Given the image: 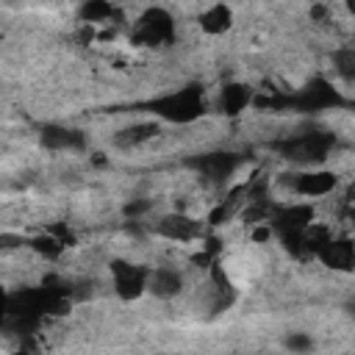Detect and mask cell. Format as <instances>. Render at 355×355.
<instances>
[{"label": "cell", "instance_id": "cell-1", "mask_svg": "<svg viewBox=\"0 0 355 355\" xmlns=\"http://www.w3.org/2000/svg\"><path fill=\"white\" fill-rule=\"evenodd\" d=\"M255 105L258 108H277V111H297V114H319V111L341 108L344 97L327 78L316 75L302 89H297L291 94H275L266 100H255Z\"/></svg>", "mask_w": 355, "mask_h": 355}, {"label": "cell", "instance_id": "cell-2", "mask_svg": "<svg viewBox=\"0 0 355 355\" xmlns=\"http://www.w3.org/2000/svg\"><path fill=\"white\" fill-rule=\"evenodd\" d=\"M141 108H147L150 114H155V116H161L166 122L189 125V122H194V119H200L205 114V94H202V86L191 83V86L166 92L161 97H153Z\"/></svg>", "mask_w": 355, "mask_h": 355}, {"label": "cell", "instance_id": "cell-3", "mask_svg": "<svg viewBox=\"0 0 355 355\" xmlns=\"http://www.w3.org/2000/svg\"><path fill=\"white\" fill-rule=\"evenodd\" d=\"M336 144V136L330 130H322V128H308L302 133H294V136H286L280 141H275L272 147L291 164H322L327 158V153L333 150Z\"/></svg>", "mask_w": 355, "mask_h": 355}, {"label": "cell", "instance_id": "cell-4", "mask_svg": "<svg viewBox=\"0 0 355 355\" xmlns=\"http://www.w3.org/2000/svg\"><path fill=\"white\" fill-rule=\"evenodd\" d=\"M175 39V19L169 11L153 6V8H144L136 22L130 25V44H139V47H164Z\"/></svg>", "mask_w": 355, "mask_h": 355}, {"label": "cell", "instance_id": "cell-5", "mask_svg": "<svg viewBox=\"0 0 355 355\" xmlns=\"http://www.w3.org/2000/svg\"><path fill=\"white\" fill-rule=\"evenodd\" d=\"M153 230L161 236V239H169V241H178V244H191V241H200L205 239V227L200 219L189 216V214H164Z\"/></svg>", "mask_w": 355, "mask_h": 355}, {"label": "cell", "instance_id": "cell-6", "mask_svg": "<svg viewBox=\"0 0 355 355\" xmlns=\"http://www.w3.org/2000/svg\"><path fill=\"white\" fill-rule=\"evenodd\" d=\"M189 164H191L211 186H222V183H227V180L233 178V172L239 169L241 155L219 150V153H205V155H200V158H191Z\"/></svg>", "mask_w": 355, "mask_h": 355}, {"label": "cell", "instance_id": "cell-7", "mask_svg": "<svg viewBox=\"0 0 355 355\" xmlns=\"http://www.w3.org/2000/svg\"><path fill=\"white\" fill-rule=\"evenodd\" d=\"M111 280H114V291L119 294V300H136L147 288L150 272L130 261H111Z\"/></svg>", "mask_w": 355, "mask_h": 355}, {"label": "cell", "instance_id": "cell-8", "mask_svg": "<svg viewBox=\"0 0 355 355\" xmlns=\"http://www.w3.org/2000/svg\"><path fill=\"white\" fill-rule=\"evenodd\" d=\"M291 180H280L286 183L294 194L300 197H327L336 186H338V178L336 172H327V169H316V172H294L288 175Z\"/></svg>", "mask_w": 355, "mask_h": 355}, {"label": "cell", "instance_id": "cell-9", "mask_svg": "<svg viewBox=\"0 0 355 355\" xmlns=\"http://www.w3.org/2000/svg\"><path fill=\"white\" fill-rule=\"evenodd\" d=\"M313 258H319L333 272H355V241L352 239H333L330 236L316 250Z\"/></svg>", "mask_w": 355, "mask_h": 355}, {"label": "cell", "instance_id": "cell-10", "mask_svg": "<svg viewBox=\"0 0 355 355\" xmlns=\"http://www.w3.org/2000/svg\"><path fill=\"white\" fill-rule=\"evenodd\" d=\"M39 139L53 153H58V150H83L86 147V136L80 130H72V128H64V125H44Z\"/></svg>", "mask_w": 355, "mask_h": 355}, {"label": "cell", "instance_id": "cell-11", "mask_svg": "<svg viewBox=\"0 0 355 355\" xmlns=\"http://www.w3.org/2000/svg\"><path fill=\"white\" fill-rule=\"evenodd\" d=\"M147 288L158 297V300H172L180 294L183 288V275L172 266H158L150 272V280H147Z\"/></svg>", "mask_w": 355, "mask_h": 355}, {"label": "cell", "instance_id": "cell-12", "mask_svg": "<svg viewBox=\"0 0 355 355\" xmlns=\"http://www.w3.org/2000/svg\"><path fill=\"white\" fill-rule=\"evenodd\" d=\"M252 103V89L247 83H225L219 92V111L225 116H239Z\"/></svg>", "mask_w": 355, "mask_h": 355}, {"label": "cell", "instance_id": "cell-13", "mask_svg": "<svg viewBox=\"0 0 355 355\" xmlns=\"http://www.w3.org/2000/svg\"><path fill=\"white\" fill-rule=\"evenodd\" d=\"M161 133L158 122H136V125H128L122 130L114 133V147L119 150H133V147H141L144 141L155 139Z\"/></svg>", "mask_w": 355, "mask_h": 355}, {"label": "cell", "instance_id": "cell-14", "mask_svg": "<svg viewBox=\"0 0 355 355\" xmlns=\"http://www.w3.org/2000/svg\"><path fill=\"white\" fill-rule=\"evenodd\" d=\"M230 25H233V11L225 3H214L211 8H205L200 14V31L208 36H219V33L230 31Z\"/></svg>", "mask_w": 355, "mask_h": 355}, {"label": "cell", "instance_id": "cell-15", "mask_svg": "<svg viewBox=\"0 0 355 355\" xmlns=\"http://www.w3.org/2000/svg\"><path fill=\"white\" fill-rule=\"evenodd\" d=\"M78 14L83 25H105L116 17V6L111 0H83Z\"/></svg>", "mask_w": 355, "mask_h": 355}, {"label": "cell", "instance_id": "cell-16", "mask_svg": "<svg viewBox=\"0 0 355 355\" xmlns=\"http://www.w3.org/2000/svg\"><path fill=\"white\" fill-rule=\"evenodd\" d=\"M330 64H333V72L352 83L355 80V47H338L333 55H330Z\"/></svg>", "mask_w": 355, "mask_h": 355}, {"label": "cell", "instance_id": "cell-17", "mask_svg": "<svg viewBox=\"0 0 355 355\" xmlns=\"http://www.w3.org/2000/svg\"><path fill=\"white\" fill-rule=\"evenodd\" d=\"M64 241L55 236V233H39V236H33L31 239V250H36L39 255H44V258H50V261H55L61 252H64Z\"/></svg>", "mask_w": 355, "mask_h": 355}, {"label": "cell", "instance_id": "cell-18", "mask_svg": "<svg viewBox=\"0 0 355 355\" xmlns=\"http://www.w3.org/2000/svg\"><path fill=\"white\" fill-rule=\"evenodd\" d=\"M286 347L288 349H311V338L308 336H300V333H291L286 338Z\"/></svg>", "mask_w": 355, "mask_h": 355}]
</instances>
